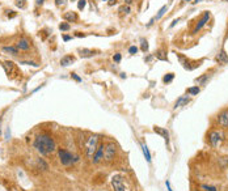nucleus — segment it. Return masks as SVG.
Instances as JSON below:
<instances>
[{
	"mask_svg": "<svg viewBox=\"0 0 228 191\" xmlns=\"http://www.w3.org/2000/svg\"><path fill=\"white\" fill-rule=\"evenodd\" d=\"M16 47L18 48V50H22V51H28L29 48H30V42H29V41L26 40L25 37H22V38H20V40H18V42H17Z\"/></svg>",
	"mask_w": 228,
	"mask_h": 191,
	"instance_id": "obj_10",
	"label": "nucleus"
},
{
	"mask_svg": "<svg viewBox=\"0 0 228 191\" xmlns=\"http://www.w3.org/2000/svg\"><path fill=\"white\" fill-rule=\"evenodd\" d=\"M2 51L9 54V55H13V56H17L18 55V48L17 47H13V46H3L2 47Z\"/></svg>",
	"mask_w": 228,
	"mask_h": 191,
	"instance_id": "obj_12",
	"label": "nucleus"
},
{
	"mask_svg": "<svg viewBox=\"0 0 228 191\" xmlns=\"http://www.w3.org/2000/svg\"><path fill=\"white\" fill-rule=\"evenodd\" d=\"M72 2H75V0H72Z\"/></svg>",
	"mask_w": 228,
	"mask_h": 191,
	"instance_id": "obj_48",
	"label": "nucleus"
},
{
	"mask_svg": "<svg viewBox=\"0 0 228 191\" xmlns=\"http://www.w3.org/2000/svg\"><path fill=\"white\" fill-rule=\"evenodd\" d=\"M85 6H87V0H79V2H77V8L80 9H84L85 8Z\"/></svg>",
	"mask_w": 228,
	"mask_h": 191,
	"instance_id": "obj_29",
	"label": "nucleus"
},
{
	"mask_svg": "<svg viewBox=\"0 0 228 191\" xmlns=\"http://www.w3.org/2000/svg\"><path fill=\"white\" fill-rule=\"evenodd\" d=\"M21 64H26V66H33V67H38L37 63L34 62H21Z\"/></svg>",
	"mask_w": 228,
	"mask_h": 191,
	"instance_id": "obj_36",
	"label": "nucleus"
},
{
	"mask_svg": "<svg viewBox=\"0 0 228 191\" xmlns=\"http://www.w3.org/2000/svg\"><path fill=\"white\" fill-rule=\"evenodd\" d=\"M16 6L18 8H25V0H16Z\"/></svg>",
	"mask_w": 228,
	"mask_h": 191,
	"instance_id": "obj_30",
	"label": "nucleus"
},
{
	"mask_svg": "<svg viewBox=\"0 0 228 191\" xmlns=\"http://www.w3.org/2000/svg\"><path fill=\"white\" fill-rule=\"evenodd\" d=\"M71 38H72V37H70V36H63V41H66V42H67V41H70Z\"/></svg>",
	"mask_w": 228,
	"mask_h": 191,
	"instance_id": "obj_38",
	"label": "nucleus"
},
{
	"mask_svg": "<svg viewBox=\"0 0 228 191\" xmlns=\"http://www.w3.org/2000/svg\"><path fill=\"white\" fill-rule=\"evenodd\" d=\"M59 29L62 32H67V30H70V29H71V26H70L68 22H60L59 24Z\"/></svg>",
	"mask_w": 228,
	"mask_h": 191,
	"instance_id": "obj_26",
	"label": "nucleus"
},
{
	"mask_svg": "<svg viewBox=\"0 0 228 191\" xmlns=\"http://www.w3.org/2000/svg\"><path fill=\"white\" fill-rule=\"evenodd\" d=\"M38 165H40V166H42V168H43V170H47V165L45 164V161H43V160H38Z\"/></svg>",
	"mask_w": 228,
	"mask_h": 191,
	"instance_id": "obj_34",
	"label": "nucleus"
},
{
	"mask_svg": "<svg viewBox=\"0 0 228 191\" xmlns=\"http://www.w3.org/2000/svg\"><path fill=\"white\" fill-rule=\"evenodd\" d=\"M129 52L131 54V55H134V54H137V52H138V47H137V46H131V47L129 48Z\"/></svg>",
	"mask_w": 228,
	"mask_h": 191,
	"instance_id": "obj_33",
	"label": "nucleus"
},
{
	"mask_svg": "<svg viewBox=\"0 0 228 191\" xmlns=\"http://www.w3.org/2000/svg\"><path fill=\"white\" fill-rule=\"evenodd\" d=\"M117 144H114V143H109V144H106L105 145V152H104V161L106 164H109L114 159H115V156H117Z\"/></svg>",
	"mask_w": 228,
	"mask_h": 191,
	"instance_id": "obj_5",
	"label": "nucleus"
},
{
	"mask_svg": "<svg viewBox=\"0 0 228 191\" xmlns=\"http://www.w3.org/2000/svg\"><path fill=\"white\" fill-rule=\"evenodd\" d=\"M216 59H218V62H219V63H222V64H227V63H228V55H227V52L223 50V48L220 50V52L218 54Z\"/></svg>",
	"mask_w": 228,
	"mask_h": 191,
	"instance_id": "obj_17",
	"label": "nucleus"
},
{
	"mask_svg": "<svg viewBox=\"0 0 228 191\" xmlns=\"http://www.w3.org/2000/svg\"><path fill=\"white\" fill-rule=\"evenodd\" d=\"M79 55L81 58H92L93 55H96V51L89 50V48H79Z\"/></svg>",
	"mask_w": 228,
	"mask_h": 191,
	"instance_id": "obj_14",
	"label": "nucleus"
},
{
	"mask_svg": "<svg viewBox=\"0 0 228 191\" xmlns=\"http://www.w3.org/2000/svg\"><path fill=\"white\" fill-rule=\"evenodd\" d=\"M178 21H180V20H178V18H177V20H174V21L172 22V25H171V26H174V25H176V24H177Z\"/></svg>",
	"mask_w": 228,
	"mask_h": 191,
	"instance_id": "obj_42",
	"label": "nucleus"
},
{
	"mask_svg": "<svg viewBox=\"0 0 228 191\" xmlns=\"http://www.w3.org/2000/svg\"><path fill=\"white\" fill-rule=\"evenodd\" d=\"M167 11H168V7H167V6H163L161 8L159 9V13H157L156 16L153 17V20H160V18H161V17L164 16V14H165V12H167Z\"/></svg>",
	"mask_w": 228,
	"mask_h": 191,
	"instance_id": "obj_20",
	"label": "nucleus"
},
{
	"mask_svg": "<svg viewBox=\"0 0 228 191\" xmlns=\"http://www.w3.org/2000/svg\"><path fill=\"white\" fill-rule=\"evenodd\" d=\"M63 18H64L67 22H75L77 20V14L75 12L70 11V12H66L64 14H63Z\"/></svg>",
	"mask_w": 228,
	"mask_h": 191,
	"instance_id": "obj_15",
	"label": "nucleus"
},
{
	"mask_svg": "<svg viewBox=\"0 0 228 191\" xmlns=\"http://www.w3.org/2000/svg\"><path fill=\"white\" fill-rule=\"evenodd\" d=\"M155 56H156V59L159 60H164V62H168V56H167V52L164 50H157L156 54H155Z\"/></svg>",
	"mask_w": 228,
	"mask_h": 191,
	"instance_id": "obj_18",
	"label": "nucleus"
},
{
	"mask_svg": "<svg viewBox=\"0 0 228 191\" xmlns=\"http://www.w3.org/2000/svg\"><path fill=\"white\" fill-rule=\"evenodd\" d=\"M104 2H105V0H104Z\"/></svg>",
	"mask_w": 228,
	"mask_h": 191,
	"instance_id": "obj_49",
	"label": "nucleus"
},
{
	"mask_svg": "<svg viewBox=\"0 0 228 191\" xmlns=\"http://www.w3.org/2000/svg\"><path fill=\"white\" fill-rule=\"evenodd\" d=\"M184 2H191V0H184Z\"/></svg>",
	"mask_w": 228,
	"mask_h": 191,
	"instance_id": "obj_46",
	"label": "nucleus"
},
{
	"mask_svg": "<svg viewBox=\"0 0 228 191\" xmlns=\"http://www.w3.org/2000/svg\"><path fill=\"white\" fill-rule=\"evenodd\" d=\"M201 92V89H199V86H191V88H189V89H187V93H189V94H190V96H195V94H198V93H199Z\"/></svg>",
	"mask_w": 228,
	"mask_h": 191,
	"instance_id": "obj_22",
	"label": "nucleus"
},
{
	"mask_svg": "<svg viewBox=\"0 0 228 191\" xmlns=\"http://www.w3.org/2000/svg\"><path fill=\"white\" fill-rule=\"evenodd\" d=\"M140 48H142V51H144V52H147L148 51V42L144 40V38H140Z\"/></svg>",
	"mask_w": 228,
	"mask_h": 191,
	"instance_id": "obj_23",
	"label": "nucleus"
},
{
	"mask_svg": "<svg viewBox=\"0 0 228 191\" xmlns=\"http://www.w3.org/2000/svg\"><path fill=\"white\" fill-rule=\"evenodd\" d=\"M134 2V0H125V3H126V6H130V4H131Z\"/></svg>",
	"mask_w": 228,
	"mask_h": 191,
	"instance_id": "obj_40",
	"label": "nucleus"
},
{
	"mask_svg": "<svg viewBox=\"0 0 228 191\" xmlns=\"http://www.w3.org/2000/svg\"><path fill=\"white\" fill-rule=\"evenodd\" d=\"M199 2H202V0H194L193 3H195V4H197V3H199Z\"/></svg>",
	"mask_w": 228,
	"mask_h": 191,
	"instance_id": "obj_45",
	"label": "nucleus"
},
{
	"mask_svg": "<svg viewBox=\"0 0 228 191\" xmlns=\"http://www.w3.org/2000/svg\"><path fill=\"white\" fill-rule=\"evenodd\" d=\"M99 141H100V135L97 134H92L88 138L84 139V149H85V156L89 160L93 159V156L97 151V147H99Z\"/></svg>",
	"mask_w": 228,
	"mask_h": 191,
	"instance_id": "obj_2",
	"label": "nucleus"
},
{
	"mask_svg": "<svg viewBox=\"0 0 228 191\" xmlns=\"http://www.w3.org/2000/svg\"><path fill=\"white\" fill-rule=\"evenodd\" d=\"M111 187L114 191H133L131 183L129 182V179L122 174H115L110 179Z\"/></svg>",
	"mask_w": 228,
	"mask_h": 191,
	"instance_id": "obj_3",
	"label": "nucleus"
},
{
	"mask_svg": "<svg viewBox=\"0 0 228 191\" xmlns=\"http://www.w3.org/2000/svg\"><path fill=\"white\" fill-rule=\"evenodd\" d=\"M223 139H224V135H223L222 131H218V130H214L210 132V135H208V141H210V144L212 148H219Z\"/></svg>",
	"mask_w": 228,
	"mask_h": 191,
	"instance_id": "obj_6",
	"label": "nucleus"
},
{
	"mask_svg": "<svg viewBox=\"0 0 228 191\" xmlns=\"http://www.w3.org/2000/svg\"><path fill=\"white\" fill-rule=\"evenodd\" d=\"M153 131L156 132V134H159V135H161L164 139H165V141L167 143H169V132L165 130V128H161V127H153Z\"/></svg>",
	"mask_w": 228,
	"mask_h": 191,
	"instance_id": "obj_13",
	"label": "nucleus"
},
{
	"mask_svg": "<svg viewBox=\"0 0 228 191\" xmlns=\"http://www.w3.org/2000/svg\"><path fill=\"white\" fill-rule=\"evenodd\" d=\"M104 152H105V144L101 143V144H99V147H97V151H96V153L93 156V159H92L93 164H99L104 160Z\"/></svg>",
	"mask_w": 228,
	"mask_h": 191,
	"instance_id": "obj_9",
	"label": "nucleus"
},
{
	"mask_svg": "<svg viewBox=\"0 0 228 191\" xmlns=\"http://www.w3.org/2000/svg\"><path fill=\"white\" fill-rule=\"evenodd\" d=\"M55 4L58 7H64L67 4V0H55Z\"/></svg>",
	"mask_w": 228,
	"mask_h": 191,
	"instance_id": "obj_31",
	"label": "nucleus"
},
{
	"mask_svg": "<svg viewBox=\"0 0 228 191\" xmlns=\"http://www.w3.org/2000/svg\"><path fill=\"white\" fill-rule=\"evenodd\" d=\"M189 102H190V97H187V96H181L180 98L176 101V104H174V109H178V107L186 106Z\"/></svg>",
	"mask_w": 228,
	"mask_h": 191,
	"instance_id": "obj_11",
	"label": "nucleus"
},
{
	"mask_svg": "<svg viewBox=\"0 0 228 191\" xmlns=\"http://www.w3.org/2000/svg\"><path fill=\"white\" fill-rule=\"evenodd\" d=\"M58 156H59V161L62 165L64 166H70L72 164H75L79 161V156L72 155L71 152H68L67 149H59L58 151Z\"/></svg>",
	"mask_w": 228,
	"mask_h": 191,
	"instance_id": "obj_4",
	"label": "nucleus"
},
{
	"mask_svg": "<svg viewBox=\"0 0 228 191\" xmlns=\"http://www.w3.org/2000/svg\"><path fill=\"white\" fill-rule=\"evenodd\" d=\"M202 189L205 191H218L215 186H210V185H202Z\"/></svg>",
	"mask_w": 228,
	"mask_h": 191,
	"instance_id": "obj_27",
	"label": "nucleus"
},
{
	"mask_svg": "<svg viewBox=\"0 0 228 191\" xmlns=\"http://www.w3.org/2000/svg\"><path fill=\"white\" fill-rule=\"evenodd\" d=\"M71 77H72V79H74L75 81H77V82H80V81H81V77H80V76H77L76 73H71Z\"/></svg>",
	"mask_w": 228,
	"mask_h": 191,
	"instance_id": "obj_35",
	"label": "nucleus"
},
{
	"mask_svg": "<svg viewBox=\"0 0 228 191\" xmlns=\"http://www.w3.org/2000/svg\"><path fill=\"white\" fill-rule=\"evenodd\" d=\"M121 59H122V55H121V54H114V56H113V60L115 62V63H119L121 62Z\"/></svg>",
	"mask_w": 228,
	"mask_h": 191,
	"instance_id": "obj_32",
	"label": "nucleus"
},
{
	"mask_svg": "<svg viewBox=\"0 0 228 191\" xmlns=\"http://www.w3.org/2000/svg\"><path fill=\"white\" fill-rule=\"evenodd\" d=\"M43 2H45V0H37V4H42Z\"/></svg>",
	"mask_w": 228,
	"mask_h": 191,
	"instance_id": "obj_44",
	"label": "nucleus"
},
{
	"mask_svg": "<svg viewBox=\"0 0 228 191\" xmlns=\"http://www.w3.org/2000/svg\"><path fill=\"white\" fill-rule=\"evenodd\" d=\"M11 191H16V190H14V189H12V190H11Z\"/></svg>",
	"mask_w": 228,
	"mask_h": 191,
	"instance_id": "obj_47",
	"label": "nucleus"
},
{
	"mask_svg": "<svg viewBox=\"0 0 228 191\" xmlns=\"http://www.w3.org/2000/svg\"><path fill=\"white\" fill-rule=\"evenodd\" d=\"M33 145H34V148L40 152L41 155H50L52 152H55V149H56L55 140L47 134L37 135Z\"/></svg>",
	"mask_w": 228,
	"mask_h": 191,
	"instance_id": "obj_1",
	"label": "nucleus"
},
{
	"mask_svg": "<svg viewBox=\"0 0 228 191\" xmlns=\"http://www.w3.org/2000/svg\"><path fill=\"white\" fill-rule=\"evenodd\" d=\"M208 77H210V75H208V73H205V75L203 76H201V77H198V79H195V82H198V84H205V82L207 81V79Z\"/></svg>",
	"mask_w": 228,
	"mask_h": 191,
	"instance_id": "obj_24",
	"label": "nucleus"
},
{
	"mask_svg": "<svg viewBox=\"0 0 228 191\" xmlns=\"http://www.w3.org/2000/svg\"><path fill=\"white\" fill-rule=\"evenodd\" d=\"M75 62V58L72 56V55H64L60 59V66H63V67H67V66H70V64H72V63Z\"/></svg>",
	"mask_w": 228,
	"mask_h": 191,
	"instance_id": "obj_16",
	"label": "nucleus"
},
{
	"mask_svg": "<svg viewBox=\"0 0 228 191\" xmlns=\"http://www.w3.org/2000/svg\"><path fill=\"white\" fill-rule=\"evenodd\" d=\"M210 17H211V14H210V12H208V11H206L205 13H203V16H202V18H201V20L199 21H198L197 22V25H195V28H194L193 29V34H197L198 32H199L201 30V29L203 28V26H205L206 25V24L208 22V20H210Z\"/></svg>",
	"mask_w": 228,
	"mask_h": 191,
	"instance_id": "obj_7",
	"label": "nucleus"
},
{
	"mask_svg": "<svg viewBox=\"0 0 228 191\" xmlns=\"http://www.w3.org/2000/svg\"><path fill=\"white\" fill-rule=\"evenodd\" d=\"M218 124L223 130L228 128V109H224L219 113V115H218Z\"/></svg>",
	"mask_w": 228,
	"mask_h": 191,
	"instance_id": "obj_8",
	"label": "nucleus"
},
{
	"mask_svg": "<svg viewBox=\"0 0 228 191\" xmlns=\"http://www.w3.org/2000/svg\"><path fill=\"white\" fill-rule=\"evenodd\" d=\"M119 12H122V13H125V14H127V13L131 12V9H130L129 6H122V7L119 8Z\"/></svg>",
	"mask_w": 228,
	"mask_h": 191,
	"instance_id": "obj_28",
	"label": "nucleus"
},
{
	"mask_svg": "<svg viewBox=\"0 0 228 191\" xmlns=\"http://www.w3.org/2000/svg\"><path fill=\"white\" fill-rule=\"evenodd\" d=\"M115 3H117V0H109V6H113Z\"/></svg>",
	"mask_w": 228,
	"mask_h": 191,
	"instance_id": "obj_41",
	"label": "nucleus"
},
{
	"mask_svg": "<svg viewBox=\"0 0 228 191\" xmlns=\"http://www.w3.org/2000/svg\"><path fill=\"white\" fill-rule=\"evenodd\" d=\"M173 79H174V73L171 72V73H167V75L163 77V81L165 82V84H168V82H171Z\"/></svg>",
	"mask_w": 228,
	"mask_h": 191,
	"instance_id": "obj_25",
	"label": "nucleus"
},
{
	"mask_svg": "<svg viewBox=\"0 0 228 191\" xmlns=\"http://www.w3.org/2000/svg\"><path fill=\"white\" fill-rule=\"evenodd\" d=\"M151 59H152V56H147V58H145V62H149Z\"/></svg>",
	"mask_w": 228,
	"mask_h": 191,
	"instance_id": "obj_43",
	"label": "nucleus"
},
{
	"mask_svg": "<svg viewBox=\"0 0 228 191\" xmlns=\"http://www.w3.org/2000/svg\"><path fill=\"white\" fill-rule=\"evenodd\" d=\"M165 186L168 187V191H173L172 187H171V183H169V181H165Z\"/></svg>",
	"mask_w": 228,
	"mask_h": 191,
	"instance_id": "obj_37",
	"label": "nucleus"
},
{
	"mask_svg": "<svg viewBox=\"0 0 228 191\" xmlns=\"http://www.w3.org/2000/svg\"><path fill=\"white\" fill-rule=\"evenodd\" d=\"M142 147V151H143V155H144V159L147 160V162H151V153H149V151L147 148V145L145 144H140Z\"/></svg>",
	"mask_w": 228,
	"mask_h": 191,
	"instance_id": "obj_19",
	"label": "nucleus"
},
{
	"mask_svg": "<svg viewBox=\"0 0 228 191\" xmlns=\"http://www.w3.org/2000/svg\"><path fill=\"white\" fill-rule=\"evenodd\" d=\"M4 67H6V70H7V73L8 75H11V72L14 71V64H13V62H4Z\"/></svg>",
	"mask_w": 228,
	"mask_h": 191,
	"instance_id": "obj_21",
	"label": "nucleus"
},
{
	"mask_svg": "<svg viewBox=\"0 0 228 191\" xmlns=\"http://www.w3.org/2000/svg\"><path fill=\"white\" fill-rule=\"evenodd\" d=\"M75 36H76V37H85V34H81L80 32H77V33L75 34Z\"/></svg>",
	"mask_w": 228,
	"mask_h": 191,
	"instance_id": "obj_39",
	"label": "nucleus"
}]
</instances>
